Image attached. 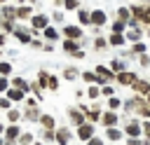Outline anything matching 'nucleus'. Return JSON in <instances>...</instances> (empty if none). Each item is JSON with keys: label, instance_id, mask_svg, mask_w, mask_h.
<instances>
[{"label": "nucleus", "instance_id": "21", "mask_svg": "<svg viewBox=\"0 0 150 145\" xmlns=\"http://www.w3.org/2000/svg\"><path fill=\"white\" fill-rule=\"evenodd\" d=\"M105 133H108V138H110V140H120V138H122V131H117L115 126H108V131H105Z\"/></svg>", "mask_w": 150, "mask_h": 145}, {"label": "nucleus", "instance_id": "46", "mask_svg": "<svg viewBox=\"0 0 150 145\" xmlns=\"http://www.w3.org/2000/svg\"><path fill=\"white\" fill-rule=\"evenodd\" d=\"M129 145H141V140H138V138H131V140H129Z\"/></svg>", "mask_w": 150, "mask_h": 145}, {"label": "nucleus", "instance_id": "33", "mask_svg": "<svg viewBox=\"0 0 150 145\" xmlns=\"http://www.w3.org/2000/svg\"><path fill=\"white\" fill-rule=\"evenodd\" d=\"M134 51L136 54H145V44L143 42H134Z\"/></svg>", "mask_w": 150, "mask_h": 145}, {"label": "nucleus", "instance_id": "45", "mask_svg": "<svg viewBox=\"0 0 150 145\" xmlns=\"http://www.w3.org/2000/svg\"><path fill=\"white\" fill-rule=\"evenodd\" d=\"M0 108H9V101L7 98H0Z\"/></svg>", "mask_w": 150, "mask_h": 145}, {"label": "nucleus", "instance_id": "26", "mask_svg": "<svg viewBox=\"0 0 150 145\" xmlns=\"http://www.w3.org/2000/svg\"><path fill=\"white\" fill-rule=\"evenodd\" d=\"M40 122H42V126H47V129H52V126H54V119H52L49 115H42V117H40Z\"/></svg>", "mask_w": 150, "mask_h": 145}, {"label": "nucleus", "instance_id": "9", "mask_svg": "<svg viewBox=\"0 0 150 145\" xmlns=\"http://www.w3.org/2000/svg\"><path fill=\"white\" fill-rule=\"evenodd\" d=\"M98 77H103V82H108V80H115V72L110 70V68H105V65H96V70H94Z\"/></svg>", "mask_w": 150, "mask_h": 145}, {"label": "nucleus", "instance_id": "10", "mask_svg": "<svg viewBox=\"0 0 150 145\" xmlns=\"http://www.w3.org/2000/svg\"><path fill=\"white\" fill-rule=\"evenodd\" d=\"M30 16H33L30 5H21V7H16V19H30Z\"/></svg>", "mask_w": 150, "mask_h": 145}, {"label": "nucleus", "instance_id": "19", "mask_svg": "<svg viewBox=\"0 0 150 145\" xmlns=\"http://www.w3.org/2000/svg\"><path fill=\"white\" fill-rule=\"evenodd\" d=\"M42 33H45V37H47V40H59V30H56V28H52V26H47Z\"/></svg>", "mask_w": 150, "mask_h": 145}, {"label": "nucleus", "instance_id": "6", "mask_svg": "<svg viewBox=\"0 0 150 145\" xmlns=\"http://www.w3.org/2000/svg\"><path fill=\"white\" fill-rule=\"evenodd\" d=\"M115 80H117L120 84H134V82H136V75H134V72L120 70V72H115Z\"/></svg>", "mask_w": 150, "mask_h": 145}, {"label": "nucleus", "instance_id": "4", "mask_svg": "<svg viewBox=\"0 0 150 145\" xmlns=\"http://www.w3.org/2000/svg\"><path fill=\"white\" fill-rule=\"evenodd\" d=\"M89 16H91V23H94V26H103V23L108 21V14H105L103 9H94Z\"/></svg>", "mask_w": 150, "mask_h": 145}, {"label": "nucleus", "instance_id": "32", "mask_svg": "<svg viewBox=\"0 0 150 145\" xmlns=\"http://www.w3.org/2000/svg\"><path fill=\"white\" fill-rule=\"evenodd\" d=\"M105 44H108V42H105L103 37H96V40H94V47H96V49H105Z\"/></svg>", "mask_w": 150, "mask_h": 145}, {"label": "nucleus", "instance_id": "28", "mask_svg": "<svg viewBox=\"0 0 150 145\" xmlns=\"http://www.w3.org/2000/svg\"><path fill=\"white\" fill-rule=\"evenodd\" d=\"M14 87H16V89H21V91H26V89H28L26 80H21V77H16V80H14Z\"/></svg>", "mask_w": 150, "mask_h": 145}, {"label": "nucleus", "instance_id": "20", "mask_svg": "<svg viewBox=\"0 0 150 145\" xmlns=\"http://www.w3.org/2000/svg\"><path fill=\"white\" fill-rule=\"evenodd\" d=\"M68 115H70V119H73L77 126H80V124H84V117H82V112H77V110H70Z\"/></svg>", "mask_w": 150, "mask_h": 145}, {"label": "nucleus", "instance_id": "2", "mask_svg": "<svg viewBox=\"0 0 150 145\" xmlns=\"http://www.w3.org/2000/svg\"><path fill=\"white\" fill-rule=\"evenodd\" d=\"M30 26H33V30H45L49 26V16L47 14H35V16H30Z\"/></svg>", "mask_w": 150, "mask_h": 145}, {"label": "nucleus", "instance_id": "3", "mask_svg": "<svg viewBox=\"0 0 150 145\" xmlns=\"http://www.w3.org/2000/svg\"><path fill=\"white\" fill-rule=\"evenodd\" d=\"M91 133H94L91 122H84V124H80V126H77V138H80V140H89V138H91Z\"/></svg>", "mask_w": 150, "mask_h": 145}, {"label": "nucleus", "instance_id": "42", "mask_svg": "<svg viewBox=\"0 0 150 145\" xmlns=\"http://www.w3.org/2000/svg\"><path fill=\"white\" fill-rule=\"evenodd\" d=\"M52 19H54V21H63V14H61V12H54Z\"/></svg>", "mask_w": 150, "mask_h": 145}, {"label": "nucleus", "instance_id": "22", "mask_svg": "<svg viewBox=\"0 0 150 145\" xmlns=\"http://www.w3.org/2000/svg\"><path fill=\"white\" fill-rule=\"evenodd\" d=\"M7 96H9L12 101H21V98H23V91H21V89H9Z\"/></svg>", "mask_w": 150, "mask_h": 145}, {"label": "nucleus", "instance_id": "47", "mask_svg": "<svg viewBox=\"0 0 150 145\" xmlns=\"http://www.w3.org/2000/svg\"><path fill=\"white\" fill-rule=\"evenodd\" d=\"M2 44H5V35L0 33V47H2Z\"/></svg>", "mask_w": 150, "mask_h": 145}, {"label": "nucleus", "instance_id": "51", "mask_svg": "<svg viewBox=\"0 0 150 145\" xmlns=\"http://www.w3.org/2000/svg\"><path fill=\"white\" fill-rule=\"evenodd\" d=\"M35 145H42V143H35Z\"/></svg>", "mask_w": 150, "mask_h": 145}, {"label": "nucleus", "instance_id": "41", "mask_svg": "<svg viewBox=\"0 0 150 145\" xmlns=\"http://www.w3.org/2000/svg\"><path fill=\"white\" fill-rule=\"evenodd\" d=\"M138 61H141V65H150V58H148L145 54H141V58H138Z\"/></svg>", "mask_w": 150, "mask_h": 145}, {"label": "nucleus", "instance_id": "5", "mask_svg": "<svg viewBox=\"0 0 150 145\" xmlns=\"http://www.w3.org/2000/svg\"><path fill=\"white\" fill-rule=\"evenodd\" d=\"M63 35H66L68 40H80V37H82V28H80V26H66V28H63Z\"/></svg>", "mask_w": 150, "mask_h": 145}, {"label": "nucleus", "instance_id": "7", "mask_svg": "<svg viewBox=\"0 0 150 145\" xmlns=\"http://www.w3.org/2000/svg\"><path fill=\"white\" fill-rule=\"evenodd\" d=\"M124 133H127L129 138H138V136H141V122H136V119L129 122L127 129H124Z\"/></svg>", "mask_w": 150, "mask_h": 145}, {"label": "nucleus", "instance_id": "1", "mask_svg": "<svg viewBox=\"0 0 150 145\" xmlns=\"http://www.w3.org/2000/svg\"><path fill=\"white\" fill-rule=\"evenodd\" d=\"M129 12H131L134 21H138L143 26H150V5H131Z\"/></svg>", "mask_w": 150, "mask_h": 145}, {"label": "nucleus", "instance_id": "29", "mask_svg": "<svg viewBox=\"0 0 150 145\" xmlns=\"http://www.w3.org/2000/svg\"><path fill=\"white\" fill-rule=\"evenodd\" d=\"M84 115H87V119H89V122H96V119H98V115H101V112H98V110H96V108H94V110H89V112H84Z\"/></svg>", "mask_w": 150, "mask_h": 145}, {"label": "nucleus", "instance_id": "54", "mask_svg": "<svg viewBox=\"0 0 150 145\" xmlns=\"http://www.w3.org/2000/svg\"><path fill=\"white\" fill-rule=\"evenodd\" d=\"M59 2H61V0H56V5H59Z\"/></svg>", "mask_w": 150, "mask_h": 145}, {"label": "nucleus", "instance_id": "50", "mask_svg": "<svg viewBox=\"0 0 150 145\" xmlns=\"http://www.w3.org/2000/svg\"><path fill=\"white\" fill-rule=\"evenodd\" d=\"M5 2H9V0H0V5H5Z\"/></svg>", "mask_w": 150, "mask_h": 145}, {"label": "nucleus", "instance_id": "38", "mask_svg": "<svg viewBox=\"0 0 150 145\" xmlns=\"http://www.w3.org/2000/svg\"><path fill=\"white\" fill-rule=\"evenodd\" d=\"M7 117H9V122H16V119H19V112H16V110H9Z\"/></svg>", "mask_w": 150, "mask_h": 145}, {"label": "nucleus", "instance_id": "31", "mask_svg": "<svg viewBox=\"0 0 150 145\" xmlns=\"http://www.w3.org/2000/svg\"><path fill=\"white\" fill-rule=\"evenodd\" d=\"M47 87H49V89H52V91H54V89H59V80H56V77H52V75H49V80H47Z\"/></svg>", "mask_w": 150, "mask_h": 145}, {"label": "nucleus", "instance_id": "39", "mask_svg": "<svg viewBox=\"0 0 150 145\" xmlns=\"http://www.w3.org/2000/svg\"><path fill=\"white\" fill-rule=\"evenodd\" d=\"M141 129H143V133L150 138V122H143V124H141Z\"/></svg>", "mask_w": 150, "mask_h": 145}, {"label": "nucleus", "instance_id": "14", "mask_svg": "<svg viewBox=\"0 0 150 145\" xmlns=\"http://www.w3.org/2000/svg\"><path fill=\"white\" fill-rule=\"evenodd\" d=\"M115 124H117V115H115L112 110L105 112V115H103V126H115Z\"/></svg>", "mask_w": 150, "mask_h": 145}, {"label": "nucleus", "instance_id": "17", "mask_svg": "<svg viewBox=\"0 0 150 145\" xmlns=\"http://www.w3.org/2000/svg\"><path fill=\"white\" fill-rule=\"evenodd\" d=\"M117 19L127 23V21L131 19V12H129V7H120V9H117Z\"/></svg>", "mask_w": 150, "mask_h": 145}, {"label": "nucleus", "instance_id": "27", "mask_svg": "<svg viewBox=\"0 0 150 145\" xmlns=\"http://www.w3.org/2000/svg\"><path fill=\"white\" fill-rule=\"evenodd\" d=\"M19 133H21V131H19V126H9V129H7V138H9V140H14Z\"/></svg>", "mask_w": 150, "mask_h": 145}, {"label": "nucleus", "instance_id": "35", "mask_svg": "<svg viewBox=\"0 0 150 145\" xmlns=\"http://www.w3.org/2000/svg\"><path fill=\"white\" fill-rule=\"evenodd\" d=\"M12 72V65L9 63H0V75H9Z\"/></svg>", "mask_w": 150, "mask_h": 145}, {"label": "nucleus", "instance_id": "43", "mask_svg": "<svg viewBox=\"0 0 150 145\" xmlns=\"http://www.w3.org/2000/svg\"><path fill=\"white\" fill-rule=\"evenodd\" d=\"M5 89H7V80H5V77H0V91H5Z\"/></svg>", "mask_w": 150, "mask_h": 145}, {"label": "nucleus", "instance_id": "23", "mask_svg": "<svg viewBox=\"0 0 150 145\" xmlns=\"http://www.w3.org/2000/svg\"><path fill=\"white\" fill-rule=\"evenodd\" d=\"M124 28H127V23H124V21H120V19L112 23V33H124Z\"/></svg>", "mask_w": 150, "mask_h": 145}, {"label": "nucleus", "instance_id": "15", "mask_svg": "<svg viewBox=\"0 0 150 145\" xmlns=\"http://www.w3.org/2000/svg\"><path fill=\"white\" fill-rule=\"evenodd\" d=\"M131 87H134L138 94H150V84H148V82H141V80H136Z\"/></svg>", "mask_w": 150, "mask_h": 145}, {"label": "nucleus", "instance_id": "30", "mask_svg": "<svg viewBox=\"0 0 150 145\" xmlns=\"http://www.w3.org/2000/svg\"><path fill=\"white\" fill-rule=\"evenodd\" d=\"M63 75H66V80H75V77H77V70H75V68H66Z\"/></svg>", "mask_w": 150, "mask_h": 145}, {"label": "nucleus", "instance_id": "13", "mask_svg": "<svg viewBox=\"0 0 150 145\" xmlns=\"http://www.w3.org/2000/svg\"><path fill=\"white\" fill-rule=\"evenodd\" d=\"M108 42H110V44H115V47H120V44H124V42H127V37H124V33H112V35L108 37Z\"/></svg>", "mask_w": 150, "mask_h": 145}, {"label": "nucleus", "instance_id": "24", "mask_svg": "<svg viewBox=\"0 0 150 145\" xmlns=\"http://www.w3.org/2000/svg\"><path fill=\"white\" fill-rule=\"evenodd\" d=\"M61 5H63L66 9H77V7H80V0H63Z\"/></svg>", "mask_w": 150, "mask_h": 145}, {"label": "nucleus", "instance_id": "52", "mask_svg": "<svg viewBox=\"0 0 150 145\" xmlns=\"http://www.w3.org/2000/svg\"><path fill=\"white\" fill-rule=\"evenodd\" d=\"M16 2H23V0H16Z\"/></svg>", "mask_w": 150, "mask_h": 145}, {"label": "nucleus", "instance_id": "16", "mask_svg": "<svg viewBox=\"0 0 150 145\" xmlns=\"http://www.w3.org/2000/svg\"><path fill=\"white\" fill-rule=\"evenodd\" d=\"M124 37L131 40V42H138V37H141V28H138V26H131V30H129Z\"/></svg>", "mask_w": 150, "mask_h": 145}, {"label": "nucleus", "instance_id": "25", "mask_svg": "<svg viewBox=\"0 0 150 145\" xmlns=\"http://www.w3.org/2000/svg\"><path fill=\"white\" fill-rule=\"evenodd\" d=\"M122 68H124V63H122V61H120V58H115V61H112V63H110V70H112V72H120V70H122Z\"/></svg>", "mask_w": 150, "mask_h": 145}, {"label": "nucleus", "instance_id": "40", "mask_svg": "<svg viewBox=\"0 0 150 145\" xmlns=\"http://www.w3.org/2000/svg\"><path fill=\"white\" fill-rule=\"evenodd\" d=\"M87 145H103V140H101V138H89Z\"/></svg>", "mask_w": 150, "mask_h": 145}, {"label": "nucleus", "instance_id": "8", "mask_svg": "<svg viewBox=\"0 0 150 145\" xmlns=\"http://www.w3.org/2000/svg\"><path fill=\"white\" fill-rule=\"evenodd\" d=\"M14 35H16V40H19L21 44H28V42H30V33H28L26 28H21V26L14 28Z\"/></svg>", "mask_w": 150, "mask_h": 145}, {"label": "nucleus", "instance_id": "36", "mask_svg": "<svg viewBox=\"0 0 150 145\" xmlns=\"http://www.w3.org/2000/svg\"><path fill=\"white\" fill-rule=\"evenodd\" d=\"M30 140H33V138H30V133H23V136L19 138V143H21V145H30Z\"/></svg>", "mask_w": 150, "mask_h": 145}, {"label": "nucleus", "instance_id": "11", "mask_svg": "<svg viewBox=\"0 0 150 145\" xmlns=\"http://www.w3.org/2000/svg\"><path fill=\"white\" fill-rule=\"evenodd\" d=\"M89 14H91V12L80 9V7H77V21H80L82 26H89V23H91V16H89Z\"/></svg>", "mask_w": 150, "mask_h": 145}, {"label": "nucleus", "instance_id": "44", "mask_svg": "<svg viewBox=\"0 0 150 145\" xmlns=\"http://www.w3.org/2000/svg\"><path fill=\"white\" fill-rule=\"evenodd\" d=\"M103 96H112V89L110 87H103Z\"/></svg>", "mask_w": 150, "mask_h": 145}, {"label": "nucleus", "instance_id": "48", "mask_svg": "<svg viewBox=\"0 0 150 145\" xmlns=\"http://www.w3.org/2000/svg\"><path fill=\"white\" fill-rule=\"evenodd\" d=\"M26 2H28V5H33V2H35V0H26Z\"/></svg>", "mask_w": 150, "mask_h": 145}, {"label": "nucleus", "instance_id": "12", "mask_svg": "<svg viewBox=\"0 0 150 145\" xmlns=\"http://www.w3.org/2000/svg\"><path fill=\"white\" fill-rule=\"evenodd\" d=\"M68 140H70V131H68V129H59V131H56V143H59V145H66Z\"/></svg>", "mask_w": 150, "mask_h": 145}, {"label": "nucleus", "instance_id": "37", "mask_svg": "<svg viewBox=\"0 0 150 145\" xmlns=\"http://www.w3.org/2000/svg\"><path fill=\"white\" fill-rule=\"evenodd\" d=\"M98 87H89V98H98Z\"/></svg>", "mask_w": 150, "mask_h": 145}, {"label": "nucleus", "instance_id": "53", "mask_svg": "<svg viewBox=\"0 0 150 145\" xmlns=\"http://www.w3.org/2000/svg\"><path fill=\"white\" fill-rule=\"evenodd\" d=\"M136 2H143V0H136Z\"/></svg>", "mask_w": 150, "mask_h": 145}, {"label": "nucleus", "instance_id": "18", "mask_svg": "<svg viewBox=\"0 0 150 145\" xmlns=\"http://www.w3.org/2000/svg\"><path fill=\"white\" fill-rule=\"evenodd\" d=\"M77 40H63V49L68 51V54H73V51H77Z\"/></svg>", "mask_w": 150, "mask_h": 145}, {"label": "nucleus", "instance_id": "49", "mask_svg": "<svg viewBox=\"0 0 150 145\" xmlns=\"http://www.w3.org/2000/svg\"><path fill=\"white\" fill-rule=\"evenodd\" d=\"M2 131H5V126H2V124H0V133H2Z\"/></svg>", "mask_w": 150, "mask_h": 145}, {"label": "nucleus", "instance_id": "34", "mask_svg": "<svg viewBox=\"0 0 150 145\" xmlns=\"http://www.w3.org/2000/svg\"><path fill=\"white\" fill-rule=\"evenodd\" d=\"M108 105H110V110H117V108L122 105V101H120V98H110V101H108Z\"/></svg>", "mask_w": 150, "mask_h": 145}]
</instances>
